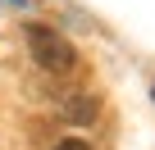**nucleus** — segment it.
Wrapping results in <instances>:
<instances>
[{"label": "nucleus", "mask_w": 155, "mask_h": 150, "mask_svg": "<svg viewBox=\"0 0 155 150\" xmlns=\"http://www.w3.org/2000/svg\"><path fill=\"white\" fill-rule=\"evenodd\" d=\"M64 114H68L73 123H87V118L96 114V100H91V91H73V96L64 100Z\"/></svg>", "instance_id": "nucleus-2"}, {"label": "nucleus", "mask_w": 155, "mask_h": 150, "mask_svg": "<svg viewBox=\"0 0 155 150\" xmlns=\"http://www.w3.org/2000/svg\"><path fill=\"white\" fill-rule=\"evenodd\" d=\"M28 50H32V59L41 64V68H50V73H68L73 68V46L55 32V27H41V23H32L28 27Z\"/></svg>", "instance_id": "nucleus-1"}, {"label": "nucleus", "mask_w": 155, "mask_h": 150, "mask_svg": "<svg viewBox=\"0 0 155 150\" xmlns=\"http://www.w3.org/2000/svg\"><path fill=\"white\" fill-rule=\"evenodd\" d=\"M55 150H91V145H87V141H82V136H68V141H59V145H55Z\"/></svg>", "instance_id": "nucleus-3"}]
</instances>
